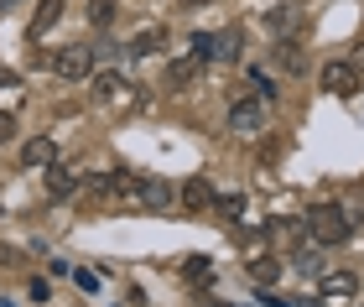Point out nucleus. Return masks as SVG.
Returning <instances> with one entry per match:
<instances>
[{
  "label": "nucleus",
  "mask_w": 364,
  "mask_h": 307,
  "mask_svg": "<svg viewBox=\"0 0 364 307\" xmlns=\"http://www.w3.org/2000/svg\"><path fill=\"white\" fill-rule=\"evenodd\" d=\"M193 58H198V63H213V58H219V37L198 31V37H193Z\"/></svg>",
  "instance_id": "2eb2a0df"
},
{
  "label": "nucleus",
  "mask_w": 364,
  "mask_h": 307,
  "mask_svg": "<svg viewBox=\"0 0 364 307\" xmlns=\"http://www.w3.org/2000/svg\"><path fill=\"white\" fill-rule=\"evenodd\" d=\"M250 84H255L260 94H266V99H271V94H276V84H271V73H266V68H250Z\"/></svg>",
  "instance_id": "412c9836"
},
{
  "label": "nucleus",
  "mask_w": 364,
  "mask_h": 307,
  "mask_svg": "<svg viewBox=\"0 0 364 307\" xmlns=\"http://www.w3.org/2000/svg\"><path fill=\"white\" fill-rule=\"evenodd\" d=\"M359 292V281L349 276V271H328L323 276V302H349Z\"/></svg>",
  "instance_id": "0eeeda50"
},
{
  "label": "nucleus",
  "mask_w": 364,
  "mask_h": 307,
  "mask_svg": "<svg viewBox=\"0 0 364 307\" xmlns=\"http://www.w3.org/2000/svg\"><path fill=\"white\" fill-rule=\"evenodd\" d=\"M58 16H63V0H42V11L31 16V37H42L47 26H58Z\"/></svg>",
  "instance_id": "ddd939ff"
},
{
  "label": "nucleus",
  "mask_w": 364,
  "mask_h": 307,
  "mask_svg": "<svg viewBox=\"0 0 364 307\" xmlns=\"http://www.w3.org/2000/svg\"><path fill=\"white\" fill-rule=\"evenodd\" d=\"M6 6H21V0H0V11H6Z\"/></svg>",
  "instance_id": "cd10ccee"
},
{
  "label": "nucleus",
  "mask_w": 364,
  "mask_h": 307,
  "mask_svg": "<svg viewBox=\"0 0 364 307\" xmlns=\"http://www.w3.org/2000/svg\"><path fill=\"white\" fill-rule=\"evenodd\" d=\"M281 271H287V266H281L276 255H255V261L245 266V276H250L255 286H276V281H281Z\"/></svg>",
  "instance_id": "6e6552de"
},
{
  "label": "nucleus",
  "mask_w": 364,
  "mask_h": 307,
  "mask_svg": "<svg viewBox=\"0 0 364 307\" xmlns=\"http://www.w3.org/2000/svg\"><path fill=\"white\" fill-rule=\"evenodd\" d=\"M114 21V6H105V0H99V6H94V26H109Z\"/></svg>",
  "instance_id": "5701e85b"
},
{
  "label": "nucleus",
  "mask_w": 364,
  "mask_h": 307,
  "mask_svg": "<svg viewBox=\"0 0 364 307\" xmlns=\"http://www.w3.org/2000/svg\"><path fill=\"white\" fill-rule=\"evenodd\" d=\"M130 203L136 208H172V188L161 177H130Z\"/></svg>",
  "instance_id": "20e7f679"
},
{
  "label": "nucleus",
  "mask_w": 364,
  "mask_h": 307,
  "mask_svg": "<svg viewBox=\"0 0 364 307\" xmlns=\"http://www.w3.org/2000/svg\"><path fill=\"white\" fill-rule=\"evenodd\" d=\"M229 125H235L240 136H260L266 131V104L260 99H235L229 104Z\"/></svg>",
  "instance_id": "39448f33"
},
{
  "label": "nucleus",
  "mask_w": 364,
  "mask_h": 307,
  "mask_svg": "<svg viewBox=\"0 0 364 307\" xmlns=\"http://www.w3.org/2000/svg\"><path fill=\"white\" fill-rule=\"evenodd\" d=\"M0 307H16V302H6V297H0Z\"/></svg>",
  "instance_id": "c85d7f7f"
},
{
  "label": "nucleus",
  "mask_w": 364,
  "mask_h": 307,
  "mask_svg": "<svg viewBox=\"0 0 364 307\" xmlns=\"http://www.w3.org/2000/svg\"><path fill=\"white\" fill-rule=\"evenodd\" d=\"M318 78H323V94H338V99L359 94V68H354V63H343V58H333Z\"/></svg>",
  "instance_id": "7ed1b4c3"
},
{
  "label": "nucleus",
  "mask_w": 364,
  "mask_h": 307,
  "mask_svg": "<svg viewBox=\"0 0 364 307\" xmlns=\"http://www.w3.org/2000/svg\"><path fill=\"white\" fill-rule=\"evenodd\" d=\"M266 26L276 31V37H287V31L296 26V11H271V16H266Z\"/></svg>",
  "instance_id": "6ab92c4d"
},
{
  "label": "nucleus",
  "mask_w": 364,
  "mask_h": 307,
  "mask_svg": "<svg viewBox=\"0 0 364 307\" xmlns=\"http://www.w3.org/2000/svg\"><path fill=\"white\" fill-rule=\"evenodd\" d=\"M47 68L58 78H94V53L89 47H58V53L47 58Z\"/></svg>",
  "instance_id": "f03ea898"
},
{
  "label": "nucleus",
  "mask_w": 364,
  "mask_h": 307,
  "mask_svg": "<svg viewBox=\"0 0 364 307\" xmlns=\"http://www.w3.org/2000/svg\"><path fill=\"white\" fill-rule=\"evenodd\" d=\"M240 53V31L229 26V31H219V58H235Z\"/></svg>",
  "instance_id": "aec40b11"
},
{
  "label": "nucleus",
  "mask_w": 364,
  "mask_h": 307,
  "mask_svg": "<svg viewBox=\"0 0 364 307\" xmlns=\"http://www.w3.org/2000/svg\"><path fill=\"white\" fill-rule=\"evenodd\" d=\"M276 63H281L287 73H302V53H296L291 42H281V47H276Z\"/></svg>",
  "instance_id": "f3484780"
},
{
  "label": "nucleus",
  "mask_w": 364,
  "mask_h": 307,
  "mask_svg": "<svg viewBox=\"0 0 364 307\" xmlns=\"http://www.w3.org/2000/svg\"><path fill=\"white\" fill-rule=\"evenodd\" d=\"M349 230H354V224H349V214H343L338 203H318V208L307 214V235H312V245H318V250L343 245V239H349Z\"/></svg>",
  "instance_id": "f257e3e1"
},
{
  "label": "nucleus",
  "mask_w": 364,
  "mask_h": 307,
  "mask_svg": "<svg viewBox=\"0 0 364 307\" xmlns=\"http://www.w3.org/2000/svg\"><path fill=\"white\" fill-rule=\"evenodd\" d=\"M182 276H188L193 286H208V276H213L208 255H188V261H182Z\"/></svg>",
  "instance_id": "4468645a"
},
{
  "label": "nucleus",
  "mask_w": 364,
  "mask_h": 307,
  "mask_svg": "<svg viewBox=\"0 0 364 307\" xmlns=\"http://www.w3.org/2000/svg\"><path fill=\"white\" fill-rule=\"evenodd\" d=\"M198 78V58H177L172 63V84H193Z\"/></svg>",
  "instance_id": "a211bd4d"
},
{
  "label": "nucleus",
  "mask_w": 364,
  "mask_h": 307,
  "mask_svg": "<svg viewBox=\"0 0 364 307\" xmlns=\"http://www.w3.org/2000/svg\"><path fill=\"white\" fill-rule=\"evenodd\" d=\"M11 136H16V115H0V146H6Z\"/></svg>",
  "instance_id": "b1692460"
},
{
  "label": "nucleus",
  "mask_w": 364,
  "mask_h": 307,
  "mask_svg": "<svg viewBox=\"0 0 364 307\" xmlns=\"http://www.w3.org/2000/svg\"><path fill=\"white\" fill-rule=\"evenodd\" d=\"M354 68H359V73H364V42H359V58H354Z\"/></svg>",
  "instance_id": "a878e982"
},
{
  "label": "nucleus",
  "mask_w": 364,
  "mask_h": 307,
  "mask_svg": "<svg viewBox=\"0 0 364 307\" xmlns=\"http://www.w3.org/2000/svg\"><path fill=\"white\" fill-rule=\"evenodd\" d=\"M213 203H219V193H213L208 177H188V183H182V208H188V214H203Z\"/></svg>",
  "instance_id": "423d86ee"
},
{
  "label": "nucleus",
  "mask_w": 364,
  "mask_h": 307,
  "mask_svg": "<svg viewBox=\"0 0 364 307\" xmlns=\"http://www.w3.org/2000/svg\"><path fill=\"white\" fill-rule=\"evenodd\" d=\"M161 47H167V31L161 26H141L136 37H130V53L136 58H151V53H161Z\"/></svg>",
  "instance_id": "9b49d317"
},
{
  "label": "nucleus",
  "mask_w": 364,
  "mask_h": 307,
  "mask_svg": "<svg viewBox=\"0 0 364 307\" xmlns=\"http://www.w3.org/2000/svg\"><path fill=\"white\" fill-rule=\"evenodd\" d=\"M16 84H21L16 73H0V89H16Z\"/></svg>",
  "instance_id": "393cba45"
},
{
  "label": "nucleus",
  "mask_w": 364,
  "mask_h": 307,
  "mask_svg": "<svg viewBox=\"0 0 364 307\" xmlns=\"http://www.w3.org/2000/svg\"><path fill=\"white\" fill-rule=\"evenodd\" d=\"M21 161H26V167H53V161H58V146H53L47 136H31L26 146H21Z\"/></svg>",
  "instance_id": "9d476101"
},
{
  "label": "nucleus",
  "mask_w": 364,
  "mask_h": 307,
  "mask_svg": "<svg viewBox=\"0 0 364 307\" xmlns=\"http://www.w3.org/2000/svg\"><path fill=\"white\" fill-rule=\"evenodd\" d=\"M89 89H94V99H120V94H125V78H120V73H94Z\"/></svg>",
  "instance_id": "f8f14e48"
},
{
  "label": "nucleus",
  "mask_w": 364,
  "mask_h": 307,
  "mask_svg": "<svg viewBox=\"0 0 364 307\" xmlns=\"http://www.w3.org/2000/svg\"><path fill=\"white\" fill-rule=\"evenodd\" d=\"M73 281H78V286H84V292H89V297L99 292V276H94V271H73Z\"/></svg>",
  "instance_id": "4be33fe9"
},
{
  "label": "nucleus",
  "mask_w": 364,
  "mask_h": 307,
  "mask_svg": "<svg viewBox=\"0 0 364 307\" xmlns=\"http://www.w3.org/2000/svg\"><path fill=\"white\" fill-rule=\"evenodd\" d=\"M73 193H78V177L68 167H47V198L63 203V198H73Z\"/></svg>",
  "instance_id": "1a4fd4ad"
},
{
  "label": "nucleus",
  "mask_w": 364,
  "mask_h": 307,
  "mask_svg": "<svg viewBox=\"0 0 364 307\" xmlns=\"http://www.w3.org/2000/svg\"><path fill=\"white\" fill-rule=\"evenodd\" d=\"M291 261H296V271H307V276H323V255L318 250H296Z\"/></svg>",
  "instance_id": "dca6fc26"
},
{
  "label": "nucleus",
  "mask_w": 364,
  "mask_h": 307,
  "mask_svg": "<svg viewBox=\"0 0 364 307\" xmlns=\"http://www.w3.org/2000/svg\"><path fill=\"white\" fill-rule=\"evenodd\" d=\"M208 307H235V302H219V297H208Z\"/></svg>",
  "instance_id": "bb28decb"
}]
</instances>
